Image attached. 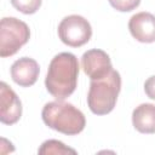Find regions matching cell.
I'll return each instance as SVG.
<instances>
[{
    "label": "cell",
    "instance_id": "obj_9",
    "mask_svg": "<svg viewBox=\"0 0 155 155\" xmlns=\"http://www.w3.org/2000/svg\"><path fill=\"white\" fill-rule=\"evenodd\" d=\"M39 73L40 68L38 62L29 57H22L11 65V78L22 87L33 86L38 80Z\"/></svg>",
    "mask_w": 155,
    "mask_h": 155
},
{
    "label": "cell",
    "instance_id": "obj_11",
    "mask_svg": "<svg viewBox=\"0 0 155 155\" xmlns=\"http://www.w3.org/2000/svg\"><path fill=\"white\" fill-rule=\"evenodd\" d=\"M39 154H54V155H63V154H76V150L64 145V143L56 140V139H48L41 144L39 148Z\"/></svg>",
    "mask_w": 155,
    "mask_h": 155
},
{
    "label": "cell",
    "instance_id": "obj_12",
    "mask_svg": "<svg viewBox=\"0 0 155 155\" xmlns=\"http://www.w3.org/2000/svg\"><path fill=\"white\" fill-rule=\"evenodd\" d=\"M11 4L16 10L22 13L33 15L40 8L41 0H11Z\"/></svg>",
    "mask_w": 155,
    "mask_h": 155
},
{
    "label": "cell",
    "instance_id": "obj_8",
    "mask_svg": "<svg viewBox=\"0 0 155 155\" xmlns=\"http://www.w3.org/2000/svg\"><path fill=\"white\" fill-rule=\"evenodd\" d=\"M131 35L139 42H155V16L150 12H138L130 18Z\"/></svg>",
    "mask_w": 155,
    "mask_h": 155
},
{
    "label": "cell",
    "instance_id": "obj_2",
    "mask_svg": "<svg viewBox=\"0 0 155 155\" xmlns=\"http://www.w3.org/2000/svg\"><path fill=\"white\" fill-rule=\"evenodd\" d=\"M41 117L46 126L67 136H75L82 132L86 125V119L81 110L70 103L58 99L45 104Z\"/></svg>",
    "mask_w": 155,
    "mask_h": 155
},
{
    "label": "cell",
    "instance_id": "obj_10",
    "mask_svg": "<svg viewBox=\"0 0 155 155\" xmlns=\"http://www.w3.org/2000/svg\"><path fill=\"white\" fill-rule=\"evenodd\" d=\"M132 124L140 133H155V105L143 103L136 107L132 113Z\"/></svg>",
    "mask_w": 155,
    "mask_h": 155
},
{
    "label": "cell",
    "instance_id": "obj_6",
    "mask_svg": "<svg viewBox=\"0 0 155 155\" xmlns=\"http://www.w3.org/2000/svg\"><path fill=\"white\" fill-rule=\"evenodd\" d=\"M81 67L84 73L91 80L102 79L113 70L110 57L107 52L99 48L86 51L81 57Z\"/></svg>",
    "mask_w": 155,
    "mask_h": 155
},
{
    "label": "cell",
    "instance_id": "obj_5",
    "mask_svg": "<svg viewBox=\"0 0 155 155\" xmlns=\"http://www.w3.org/2000/svg\"><path fill=\"white\" fill-rule=\"evenodd\" d=\"M58 36L61 41L70 47H80L87 44L92 36L90 22L79 15L64 17L58 25Z\"/></svg>",
    "mask_w": 155,
    "mask_h": 155
},
{
    "label": "cell",
    "instance_id": "obj_4",
    "mask_svg": "<svg viewBox=\"0 0 155 155\" xmlns=\"http://www.w3.org/2000/svg\"><path fill=\"white\" fill-rule=\"evenodd\" d=\"M30 30L27 23L15 17H4L0 23V56L11 57L28 42Z\"/></svg>",
    "mask_w": 155,
    "mask_h": 155
},
{
    "label": "cell",
    "instance_id": "obj_14",
    "mask_svg": "<svg viewBox=\"0 0 155 155\" xmlns=\"http://www.w3.org/2000/svg\"><path fill=\"white\" fill-rule=\"evenodd\" d=\"M144 91L149 98L155 99V75L148 78V80L144 84Z\"/></svg>",
    "mask_w": 155,
    "mask_h": 155
},
{
    "label": "cell",
    "instance_id": "obj_7",
    "mask_svg": "<svg viewBox=\"0 0 155 155\" xmlns=\"http://www.w3.org/2000/svg\"><path fill=\"white\" fill-rule=\"evenodd\" d=\"M22 115V103L15 91L6 84H0V121L5 125L16 124Z\"/></svg>",
    "mask_w": 155,
    "mask_h": 155
},
{
    "label": "cell",
    "instance_id": "obj_13",
    "mask_svg": "<svg viewBox=\"0 0 155 155\" xmlns=\"http://www.w3.org/2000/svg\"><path fill=\"white\" fill-rule=\"evenodd\" d=\"M109 4L120 12H130L139 6L140 0H109Z\"/></svg>",
    "mask_w": 155,
    "mask_h": 155
},
{
    "label": "cell",
    "instance_id": "obj_1",
    "mask_svg": "<svg viewBox=\"0 0 155 155\" xmlns=\"http://www.w3.org/2000/svg\"><path fill=\"white\" fill-rule=\"evenodd\" d=\"M79 76V62L75 54L61 52L50 62L45 79L46 90L58 101H63L76 88Z\"/></svg>",
    "mask_w": 155,
    "mask_h": 155
},
{
    "label": "cell",
    "instance_id": "obj_3",
    "mask_svg": "<svg viewBox=\"0 0 155 155\" xmlns=\"http://www.w3.org/2000/svg\"><path fill=\"white\" fill-rule=\"evenodd\" d=\"M120 90L121 76L119 71L114 69L102 79L91 80L87 94L90 110L96 115L109 114L116 104Z\"/></svg>",
    "mask_w": 155,
    "mask_h": 155
}]
</instances>
